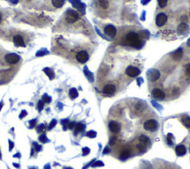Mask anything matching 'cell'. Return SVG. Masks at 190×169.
<instances>
[{"mask_svg": "<svg viewBox=\"0 0 190 169\" xmlns=\"http://www.w3.org/2000/svg\"><path fill=\"white\" fill-rule=\"evenodd\" d=\"M126 41L128 45H131V46L136 48H140L143 45V43L140 39V37L138 34L134 33V32H131V33L127 34Z\"/></svg>", "mask_w": 190, "mask_h": 169, "instance_id": "1", "label": "cell"}, {"mask_svg": "<svg viewBox=\"0 0 190 169\" xmlns=\"http://www.w3.org/2000/svg\"><path fill=\"white\" fill-rule=\"evenodd\" d=\"M158 127V122L155 119H149V120L146 121L144 124V129L148 131H152V132L157 131Z\"/></svg>", "mask_w": 190, "mask_h": 169, "instance_id": "2", "label": "cell"}, {"mask_svg": "<svg viewBox=\"0 0 190 169\" xmlns=\"http://www.w3.org/2000/svg\"><path fill=\"white\" fill-rule=\"evenodd\" d=\"M79 19V15L75 10H69L66 13L65 19L69 23H74Z\"/></svg>", "mask_w": 190, "mask_h": 169, "instance_id": "3", "label": "cell"}, {"mask_svg": "<svg viewBox=\"0 0 190 169\" xmlns=\"http://www.w3.org/2000/svg\"><path fill=\"white\" fill-rule=\"evenodd\" d=\"M147 74H148V79L152 81V82H155V81L157 80L160 77L159 70H156V69H151V70H148Z\"/></svg>", "mask_w": 190, "mask_h": 169, "instance_id": "4", "label": "cell"}, {"mask_svg": "<svg viewBox=\"0 0 190 169\" xmlns=\"http://www.w3.org/2000/svg\"><path fill=\"white\" fill-rule=\"evenodd\" d=\"M126 73L130 77H136L140 74V69L134 66H128L126 70Z\"/></svg>", "mask_w": 190, "mask_h": 169, "instance_id": "5", "label": "cell"}, {"mask_svg": "<svg viewBox=\"0 0 190 169\" xmlns=\"http://www.w3.org/2000/svg\"><path fill=\"white\" fill-rule=\"evenodd\" d=\"M167 19H168L167 16L164 13H160L156 17V25L158 27H162L167 22Z\"/></svg>", "mask_w": 190, "mask_h": 169, "instance_id": "6", "label": "cell"}, {"mask_svg": "<svg viewBox=\"0 0 190 169\" xmlns=\"http://www.w3.org/2000/svg\"><path fill=\"white\" fill-rule=\"evenodd\" d=\"M76 58H77V61L79 62H80V63H85L87 61L89 60V54H87L86 51L82 50V51H80L77 53Z\"/></svg>", "mask_w": 190, "mask_h": 169, "instance_id": "7", "label": "cell"}, {"mask_svg": "<svg viewBox=\"0 0 190 169\" xmlns=\"http://www.w3.org/2000/svg\"><path fill=\"white\" fill-rule=\"evenodd\" d=\"M104 32H105V34H106L108 37H110L112 38H114V37L116 36L117 34V29L114 26L112 25H107L106 27L104 29Z\"/></svg>", "mask_w": 190, "mask_h": 169, "instance_id": "8", "label": "cell"}, {"mask_svg": "<svg viewBox=\"0 0 190 169\" xmlns=\"http://www.w3.org/2000/svg\"><path fill=\"white\" fill-rule=\"evenodd\" d=\"M20 57L16 54H9L5 56V60L10 64H16L19 61Z\"/></svg>", "mask_w": 190, "mask_h": 169, "instance_id": "9", "label": "cell"}, {"mask_svg": "<svg viewBox=\"0 0 190 169\" xmlns=\"http://www.w3.org/2000/svg\"><path fill=\"white\" fill-rule=\"evenodd\" d=\"M189 30V28L188 25L186 23H180V25H178V27L177 28L178 34L179 35H185Z\"/></svg>", "mask_w": 190, "mask_h": 169, "instance_id": "10", "label": "cell"}, {"mask_svg": "<svg viewBox=\"0 0 190 169\" xmlns=\"http://www.w3.org/2000/svg\"><path fill=\"white\" fill-rule=\"evenodd\" d=\"M152 96L155 97V99H164L165 98V93L162 90L159 88H155L152 90Z\"/></svg>", "mask_w": 190, "mask_h": 169, "instance_id": "11", "label": "cell"}, {"mask_svg": "<svg viewBox=\"0 0 190 169\" xmlns=\"http://www.w3.org/2000/svg\"><path fill=\"white\" fill-rule=\"evenodd\" d=\"M108 128L113 133H118L120 131V126L118 122L115 121H111L108 124Z\"/></svg>", "mask_w": 190, "mask_h": 169, "instance_id": "12", "label": "cell"}, {"mask_svg": "<svg viewBox=\"0 0 190 169\" xmlns=\"http://www.w3.org/2000/svg\"><path fill=\"white\" fill-rule=\"evenodd\" d=\"M13 42L15 43V45L19 47H25V42H24L23 38L22 36L20 35H16L13 37Z\"/></svg>", "mask_w": 190, "mask_h": 169, "instance_id": "13", "label": "cell"}, {"mask_svg": "<svg viewBox=\"0 0 190 169\" xmlns=\"http://www.w3.org/2000/svg\"><path fill=\"white\" fill-rule=\"evenodd\" d=\"M116 90V87L114 85H106L103 89V92L105 94H113Z\"/></svg>", "mask_w": 190, "mask_h": 169, "instance_id": "14", "label": "cell"}, {"mask_svg": "<svg viewBox=\"0 0 190 169\" xmlns=\"http://www.w3.org/2000/svg\"><path fill=\"white\" fill-rule=\"evenodd\" d=\"M172 58L176 61H180L182 59L183 57V50L182 48H178L176 51H175L173 54H172Z\"/></svg>", "mask_w": 190, "mask_h": 169, "instance_id": "15", "label": "cell"}, {"mask_svg": "<svg viewBox=\"0 0 190 169\" xmlns=\"http://www.w3.org/2000/svg\"><path fill=\"white\" fill-rule=\"evenodd\" d=\"M175 151L178 156H184L187 152V149L185 146L183 145H178L175 148Z\"/></svg>", "mask_w": 190, "mask_h": 169, "instance_id": "16", "label": "cell"}, {"mask_svg": "<svg viewBox=\"0 0 190 169\" xmlns=\"http://www.w3.org/2000/svg\"><path fill=\"white\" fill-rule=\"evenodd\" d=\"M138 140L139 142L141 143V145H143V146H147V145L149 144V139H148L147 137H146V136L144 135H142L140 136V137L138 138Z\"/></svg>", "mask_w": 190, "mask_h": 169, "instance_id": "17", "label": "cell"}, {"mask_svg": "<svg viewBox=\"0 0 190 169\" xmlns=\"http://www.w3.org/2000/svg\"><path fill=\"white\" fill-rule=\"evenodd\" d=\"M131 154V151L129 149H125L123 151H122V153L120 154V159H126L128 157H129V156Z\"/></svg>", "mask_w": 190, "mask_h": 169, "instance_id": "18", "label": "cell"}, {"mask_svg": "<svg viewBox=\"0 0 190 169\" xmlns=\"http://www.w3.org/2000/svg\"><path fill=\"white\" fill-rule=\"evenodd\" d=\"M74 128H75V134H77V133L83 131L85 128V126L83 124V123H77Z\"/></svg>", "mask_w": 190, "mask_h": 169, "instance_id": "19", "label": "cell"}, {"mask_svg": "<svg viewBox=\"0 0 190 169\" xmlns=\"http://www.w3.org/2000/svg\"><path fill=\"white\" fill-rule=\"evenodd\" d=\"M65 0H52V3L56 8H61L65 4Z\"/></svg>", "mask_w": 190, "mask_h": 169, "instance_id": "20", "label": "cell"}, {"mask_svg": "<svg viewBox=\"0 0 190 169\" xmlns=\"http://www.w3.org/2000/svg\"><path fill=\"white\" fill-rule=\"evenodd\" d=\"M44 72L50 78V79H53V78H54V73H53V71L51 69L46 68L44 69Z\"/></svg>", "mask_w": 190, "mask_h": 169, "instance_id": "21", "label": "cell"}, {"mask_svg": "<svg viewBox=\"0 0 190 169\" xmlns=\"http://www.w3.org/2000/svg\"><path fill=\"white\" fill-rule=\"evenodd\" d=\"M182 122L186 127L190 128V117L188 116H184L182 117Z\"/></svg>", "mask_w": 190, "mask_h": 169, "instance_id": "22", "label": "cell"}, {"mask_svg": "<svg viewBox=\"0 0 190 169\" xmlns=\"http://www.w3.org/2000/svg\"><path fill=\"white\" fill-rule=\"evenodd\" d=\"M99 5L101 8L103 9H107L109 6L108 0H99Z\"/></svg>", "mask_w": 190, "mask_h": 169, "instance_id": "23", "label": "cell"}, {"mask_svg": "<svg viewBox=\"0 0 190 169\" xmlns=\"http://www.w3.org/2000/svg\"><path fill=\"white\" fill-rule=\"evenodd\" d=\"M69 95L71 99H75L78 97V92L76 88H71L69 90Z\"/></svg>", "mask_w": 190, "mask_h": 169, "instance_id": "24", "label": "cell"}, {"mask_svg": "<svg viewBox=\"0 0 190 169\" xmlns=\"http://www.w3.org/2000/svg\"><path fill=\"white\" fill-rule=\"evenodd\" d=\"M173 135H172V134H169L168 135H167V142H168V144L169 145V146H172L173 145Z\"/></svg>", "mask_w": 190, "mask_h": 169, "instance_id": "25", "label": "cell"}, {"mask_svg": "<svg viewBox=\"0 0 190 169\" xmlns=\"http://www.w3.org/2000/svg\"><path fill=\"white\" fill-rule=\"evenodd\" d=\"M139 37H142V38H148V33L147 31H146V30H141V31H140V33H139Z\"/></svg>", "mask_w": 190, "mask_h": 169, "instance_id": "26", "label": "cell"}, {"mask_svg": "<svg viewBox=\"0 0 190 169\" xmlns=\"http://www.w3.org/2000/svg\"><path fill=\"white\" fill-rule=\"evenodd\" d=\"M157 1H158V5L160 8L166 7L168 2V0H157Z\"/></svg>", "mask_w": 190, "mask_h": 169, "instance_id": "27", "label": "cell"}, {"mask_svg": "<svg viewBox=\"0 0 190 169\" xmlns=\"http://www.w3.org/2000/svg\"><path fill=\"white\" fill-rule=\"evenodd\" d=\"M86 136L88 137L94 138V137H96V136H97V133L95 132V131H89V132L87 133Z\"/></svg>", "mask_w": 190, "mask_h": 169, "instance_id": "28", "label": "cell"}, {"mask_svg": "<svg viewBox=\"0 0 190 169\" xmlns=\"http://www.w3.org/2000/svg\"><path fill=\"white\" fill-rule=\"evenodd\" d=\"M39 139H40V142H43V143H45V142H48V138L46 137V135L44 134L40 136V138H39Z\"/></svg>", "mask_w": 190, "mask_h": 169, "instance_id": "29", "label": "cell"}, {"mask_svg": "<svg viewBox=\"0 0 190 169\" xmlns=\"http://www.w3.org/2000/svg\"><path fill=\"white\" fill-rule=\"evenodd\" d=\"M45 130V126H44L43 124L40 125L37 128V131L38 133H42Z\"/></svg>", "mask_w": 190, "mask_h": 169, "instance_id": "30", "label": "cell"}, {"mask_svg": "<svg viewBox=\"0 0 190 169\" xmlns=\"http://www.w3.org/2000/svg\"><path fill=\"white\" fill-rule=\"evenodd\" d=\"M42 99H43L44 102H48V103H49V102H51V98L49 96L47 95V94H45V95H43V97H42Z\"/></svg>", "mask_w": 190, "mask_h": 169, "instance_id": "31", "label": "cell"}, {"mask_svg": "<svg viewBox=\"0 0 190 169\" xmlns=\"http://www.w3.org/2000/svg\"><path fill=\"white\" fill-rule=\"evenodd\" d=\"M43 107H44V102H42V100L39 101L38 105H37V108H38V110H40V111H41V110L43 109Z\"/></svg>", "mask_w": 190, "mask_h": 169, "instance_id": "32", "label": "cell"}, {"mask_svg": "<svg viewBox=\"0 0 190 169\" xmlns=\"http://www.w3.org/2000/svg\"><path fill=\"white\" fill-rule=\"evenodd\" d=\"M56 125H57V120H56V119H53V120L51 121V124L49 125V130H51L53 127H55Z\"/></svg>", "mask_w": 190, "mask_h": 169, "instance_id": "33", "label": "cell"}, {"mask_svg": "<svg viewBox=\"0 0 190 169\" xmlns=\"http://www.w3.org/2000/svg\"><path fill=\"white\" fill-rule=\"evenodd\" d=\"M89 153H90V149H89V148H84L83 149V156L88 155Z\"/></svg>", "mask_w": 190, "mask_h": 169, "instance_id": "34", "label": "cell"}, {"mask_svg": "<svg viewBox=\"0 0 190 169\" xmlns=\"http://www.w3.org/2000/svg\"><path fill=\"white\" fill-rule=\"evenodd\" d=\"M36 123H37V120L36 119H32L29 122V125H30V128H34V126H36Z\"/></svg>", "mask_w": 190, "mask_h": 169, "instance_id": "35", "label": "cell"}, {"mask_svg": "<svg viewBox=\"0 0 190 169\" xmlns=\"http://www.w3.org/2000/svg\"><path fill=\"white\" fill-rule=\"evenodd\" d=\"M116 141H117V137H112L111 138L110 141H109V144H110L111 146H113Z\"/></svg>", "mask_w": 190, "mask_h": 169, "instance_id": "36", "label": "cell"}, {"mask_svg": "<svg viewBox=\"0 0 190 169\" xmlns=\"http://www.w3.org/2000/svg\"><path fill=\"white\" fill-rule=\"evenodd\" d=\"M75 122H69V124H68V128H69V129H73L75 127Z\"/></svg>", "mask_w": 190, "mask_h": 169, "instance_id": "37", "label": "cell"}, {"mask_svg": "<svg viewBox=\"0 0 190 169\" xmlns=\"http://www.w3.org/2000/svg\"><path fill=\"white\" fill-rule=\"evenodd\" d=\"M33 145H34V147H35L36 151H40V150H41V146H39L38 144H37V143H33Z\"/></svg>", "mask_w": 190, "mask_h": 169, "instance_id": "38", "label": "cell"}, {"mask_svg": "<svg viewBox=\"0 0 190 169\" xmlns=\"http://www.w3.org/2000/svg\"><path fill=\"white\" fill-rule=\"evenodd\" d=\"M186 73H187V74L190 76V64L187 65V68H186Z\"/></svg>", "mask_w": 190, "mask_h": 169, "instance_id": "39", "label": "cell"}, {"mask_svg": "<svg viewBox=\"0 0 190 169\" xmlns=\"http://www.w3.org/2000/svg\"><path fill=\"white\" fill-rule=\"evenodd\" d=\"M137 147H138L139 150L141 151H145V147L143 145H137Z\"/></svg>", "mask_w": 190, "mask_h": 169, "instance_id": "40", "label": "cell"}, {"mask_svg": "<svg viewBox=\"0 0 190 169\" xmlns=\"http://www.w3.org/2000/svg\"><path fill=\"white\" fill-rule=\"evenodd\" d=\"M103 166V162H100V161H98V162H96L94 163V164L93 165V166L94 167V166Z\"/></svg>", "mask_w": 190, "mask_h": 169, "instance_id": "41", "label": "cell"}, {"mask_svg": "<svg viewBox=\"0 0 190 169\" xmlns=\"http://www.w3.org/2000/svg\"><path fill=\"white\" fill-rule=\"evenodd\" d=\"M26 115H27V112H26V111H25V110H22V113H21V114H20L19 117L20 118H22V117H25V116H26Z\"/></svg>", "mask_w": 190, "mask_h": 169, "instance_id": "42", "label": "cell"}, {"mask_svg": "<svg viewBox=\"0 0 190 169\" xmlns=\"http://www.w3.org/2000/svg\"><path fill=\"white\" fill-rule=\"evenodd\" d=\"M108 151H110V150H109V148H108V147H106L105 149H104L103 154H107V153H108Z\"/></svg>", "mask_w": 190, "mask_h": 169, "instance_id": "43", "label": "cell"}, {"mask_svg": "<svg viewBox=\"0 0 190 169\" xmlns=\"http://www.w3.org/2000/svg\"><path fill=\"white\" fill-rule=\"evenodd\" d=\"M9 143H10V148H9V150L10 151L13 147V142H11V141H9Z\"/></svg>", "mask_w": 190, "mask_h": 169, "instance_id": "44", "label": "cell"}, {"mask_svg": "<svg viewBox=\"0 0 190 169\" xmlns=\"http://www.w3.org/2000/svg\"><path fill=\"white\" fill-rule=\"evenodd\" d=\"M187 45H189V46H190V39L188 40V42H187Z\"/></svg>", "mask_w": 190, "mask_h": 169, "instance_id": "45", "label": "cell"}, {"mask_svg": "<svg viewBox=\"0 0 190 169\" xmlns=\"http://www.w3.org/2000/svg\"><path fill=\"white\" fill-rule=\"evenodd\" d=\"M2 106H3V105H2V103H1V104H0V110H1V108H2Z\"/></svg>", "mask_w": 190, "mask_h": 169, "instance_id": "46", "label": "cell"}, {"mask_svg": "<svg viewBox=\"0 0 190 169\" xmlns=\"http://www.w3.org/2000/svg\"><path fill=\"white\" fill-rule=\"evenodd\" d=\"M1 19H2V17H1V15H0V22H1Z\"/></svg>", "mask_w": 190, "mask_h": 169, "instance_id": "47", "label": "cell"}, {"mask_svg": "<svg viewBox=\"0 0 190 169\" xmlns=\"http://www.w3.org/2000/svg\"><path fill=\"white\" fill-rule=\"evenodd\" d=\"M31 169H34V168H31Z\"/></svg>", "mask_w": 190, "mask_h": 169, "instance_id": "48", "label": "cell"}]
</instances>
